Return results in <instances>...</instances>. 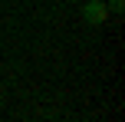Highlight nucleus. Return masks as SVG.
Segmentation results:
<instances>
[{"instance_id": "1", "label": "nucleus", "mask_w": 125, "mask_h": 122, "mask_svg": "<svg viewBox=\"0 0 125 122\" xmlns=\"http://www.w3.org/2000/svg\"><path fill=\"white\" fill-rule=\"evenodd\" d=\"M82 17H86V23L99 26V23H105V20H109V7L102 3V0H89V3L82 7Z\"/></svg>"}, {"instance_id": "2", "label": "nucleus", "mask_w": 125, "mask_h": 122, "mask_svg": "<svg viewBox=\"0 0 125 122\" xmlns=\"http://www.w3.org/2000/svg\"><path fill=\"white\" fill-rule=\"evenodd\" d=\"M122 7H125V0H112V10L115 13H122Z\"/></svg>"}]
</instances>
